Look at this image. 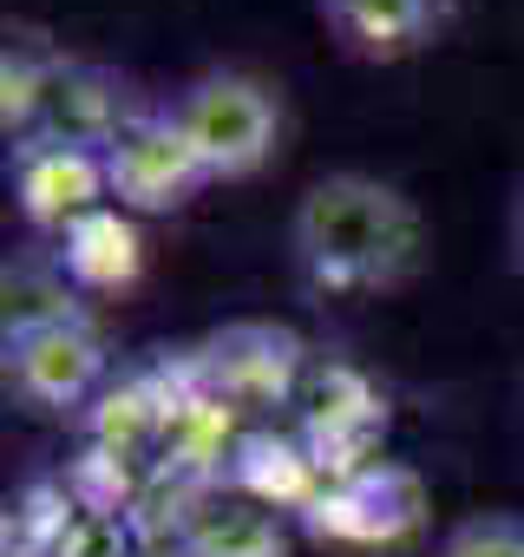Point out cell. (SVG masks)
Wrapping results in <instances>:
<instances>
[{"instance_id": "9c48e42d", "label": "cell", "mask_w": 524, "mask_h": 557, "mask_svg": "<svg viewBox=\"0 0 524 557\" xmlns=\"http://www.w3.org/2000/svg\"><path fill=\"white\" fill-rule=\"evenodd\" d=\"M315 8L361 60H407L446 27V0H315Z\"/></svg>"}, {"instance_id": "3957f363", "label": "cell", "mask_w": 524, "mask_h": 557, "mask_svg": "<svg viewBox=\"0 0 524 557\" xmlns=\"http://www.w3.org/2000/svg\"><path fill=\"white\" fill-rule=\"evenodd\" d=\"M99 158L118 210H184L203 184H216L171 112H138Z\"/></svg>"}, {"instance_id": "8fae6325", "label": "cell", "mask_w": 524, "mask_h": 557, "mask_svg": "<svg viewBox=\"0 0 524 557\" xmlns=\"http://www.w3.org/2000/svg\"><path fill=\"white\" fill-rule=\"evenodd\" d=\"M184 550L190 557H289L283 524H276V505H262L249 492L203 498L190 511V524H184Z\"/></svg>"}, {"instance_id": "6da1fadb", "label": "cell", "mask_w": 524, "mask_h": 557, "mask_svg": "<svg viewBox=\"0 0 524 557\" xmlns=\"http://www.w3.org/2000/svg\"><path fill=\"white\" fill-rule=\"evenodd\" d=\"M296 269L322 296H374L400 289L420 262V210L407 190L367 171H335L309 184L289 223Z\"/></svg>"}, {"instance_id": "4fadbf2b", "label": "cell", "mask_w": 524, "mask_h": 557, "mask_svg": "<svg viewBox=\"0 0 524 557\" xmlns=\"http://www.w3.org/2000/svg\"><path fill=\"white\" fill-rule=\"evenodd\" d=\"M53 66H60V53H47V47H34V40H8V53H0V132H8V138L27 145Z\"/></svg>"}, {"instance_id": "2e32d148", "label": "cell", "mask_w": 524, "mask_h": 557, "mask_svg": "<svg viewBox=\"0 0 524 557\" xmlns=\"http://www.w3.org/2000/svg\"><path fill=\"white\" fill-rule=\"evenodd\" d=\"M511 262L524 275V190H517V210H511Z\"/></svg>"}, {"instance_id": "277c9868", "label": "cell", "mask_w": 524, "mask_h": 557, "mask_svg": "<svg viewBox=\"0 0 524 557\" xmlns=\"http://www.w3.org/2000/svg\"><path fill=\"white\" fill-rule=\"evenodd\" d=\"M99 381H105V342L92 335L86 315L8 335V387H14L27 407L66 413V407H79V400H92Z\"/></svg>"}, {"instance_id": "8992f818", "label": "cell", "mask_w": 524, "mask_h": 557, "mask_svg": "<svg viewBox=\"0 0 524 557\" xmlns=\"http://www.w3.org/2000/svg\"><path fill=\"white\" fill-rule=\"evenodd\" d=\"M210 400H242V407H270L302 381V342L276 322H236L223 335H210V348L197 355Z\"/></svg>"}, {"instance_id": "9a60e30c", "label": "cell", "mask_w": 524, "mask_h": 557, "mask_svg": "<svg viewBox=\"0 0 524 557\" xmlns=\"http://www.w3.org/2000/svg\"><path fill=\"white\" fill-rule=\"evenodd\" d=\"M439 557H524V524L517 518H465Z\"/></svg>"}, {"instance_id": "7a4b0ae2", "label": "cell", "mask_w": 524, "mask_h": 557, "mask_svg": "<svg viewBox=\"0 0 524 557\" xmlns=\"http://www.w3.org/2000/svg\"><path fill=\"white\" fill-rule=\"evenodd\" d=\"M171 119L210 164V177H255L276 158L283 138V99L255 73H203L177 92Z\"/></svg>"}, {"instance_id": "ba28073f", "label": "cell", "mask_w": 524, "mask_h": 557, "mask_svg": "<svg viewBox=\"0 0 524 557\" xmlns=\"http://www.w3.org/2000/svg\"><path fill=\"white\" fill-rule=\"evenodd\" d=\"M315 531L328 537H348V544H394L420 524V485L413 472H394V466H361L348 479H335L315 505Z\"/></svg>"}, {"instance_id": "5b68a950", "label": "cell", "mask_w": 524, "mask_h": 557, "mask_svg": "<svg viewBox=\"0 0 524 557\" xmlns=\"http://www.w3.org/2000/svg\"><path fill=\"white\" fill-rule=\"evenodd\" d=\"M145 106L132 99V86L105 66H86V60H60L53 79H47V99L34 112V132L27 145H79V151H105Z\"/></svg>"}, {"instance_id": "52a82bcc", "label": "cell", "mask_w": 524, "mask_h": 557, "mask_svg": "<svg viewBox=\"0 0 524 557\" xmlns=\"http://www.w3.org/2000/svg\"><path fill=\"white\" fill-rule=\"evenodd\" d=\"M14 190H21V216L34 230H73L79 216L112 203L105 184V158L79 151V145H21L14 158Z\"/></svg>"}, {"instance_id": "30bf717a", "label": "cell", "mask_w": 524, "mask_h": 557, "mask_svg": "<svg viewBox=\"0 0 524 557\" xmlns=\"http://www.w3.org/2000/svg\"><path fill=\"white\" fill-rule=\"evenodd\" d=\"M60 269H66V283H79V289H132L138 269H145V236H138L132 210L105 203V210L79 216L66 230Z\"/></svg>"}, {"instance_id": "7c38bea8", "label": "cell", "mask_w": 524, "mask_h": 557, "mask_svg": "<svg viewBox=\"0 0 524 557\" xmlns=\"http://www.w3.org/2000/svg\"><path fill=\"white\" fill-rule=\"evenodd\" d=\"M236 485H242L249 498H262V505H276V511H289V505H315V498L328 492V485H322L315 453H309V446H296V440H270V433L242 446Z\"/></svg>"}, {"instance_id": "5bb4252c", "label": "cell", "mask_w": 524, "mask_h": 557, "mask_svg": "<svg viewBox=\"0 0 524 557\" xmlns=\"http://www.w3.org/2000/svg\"><path fill=\"white\" fill-rule=\"evenodd\" d=\"M164 420H171V407H164V400H151V387H145V381L112 387V394L99 400V413H92V426H99V446H105V453H132L138 440L164 433Z\"/></svg>"}]
</instances>
